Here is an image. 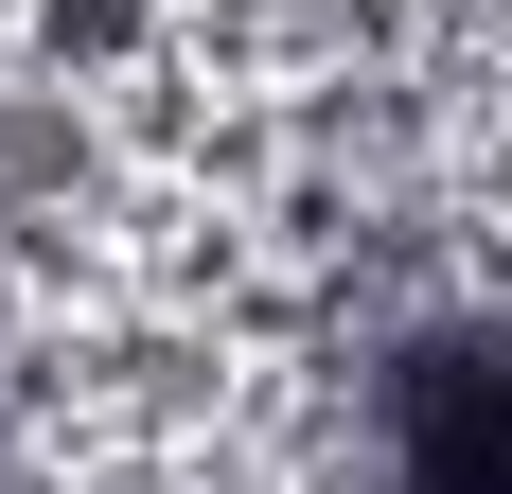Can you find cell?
<instances>
[{
  "mask_svg": "<svg viewBox=\"0 0 512 494\" xmlns=\"http://www.w3.org/2000/svg\"><path fill=\"white\" fill-rule=\"evenodd\" d=\"M371 494H512V336L424 318L371 371Z\"/></svg>",
  "mask_w": 512,
  "mask_h": 494,
  "instance_id": "6da1fadb",
  "label": "cell"
}]
</instances>
